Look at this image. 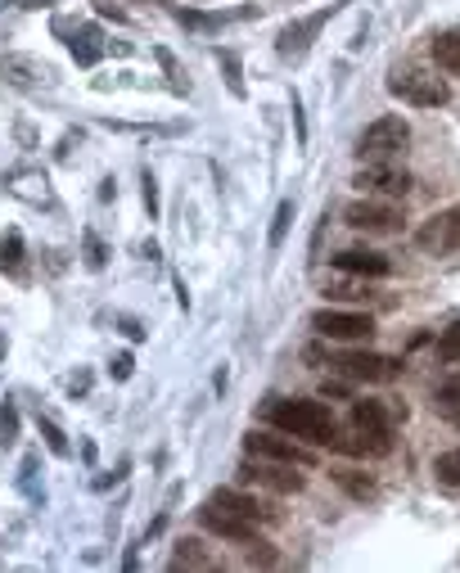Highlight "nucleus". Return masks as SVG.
Masks as SVG:
<instances>
[{"label":"nucleus","instance_id":"obj_28","mask_svg":"<svg viewBox=\"0 0 460 573\" xmlns=\"http://www.w3.org/2000/svg\"><path fill=\"white\" fill-rule=\"evenodd\" d=\"M0 443H19V411H14V402H5L0 406Z\"/></svg>","mask_w":460,"mask_h":573},{"label":"nucleus","instance_id":"obj_9","mask_svg":"<svg viewBox=\"0 0 460 573\" xmlns=\"http://www.w3.org/2000/svg\"><path fill=\"white\" fill-rule=\"evenodd\" d=\"M0 78L23 91H46V87H55V68L36 55H5L0 59Z\"/></svg>","mask_w":460,"mask_h":573},{"label":"nucleus","instance_id":"obj_18","mask_svg":"<svg viewBox=\"0 0 460 573\" xmlns=\"http://www.w3.org/2000/svg\"><path fill=\"white\" fill-rule=\"evenodd\" d=\"M434 411L447 420V425H460V370L447 375L442 385H438V393H434Z\"/></svg>","mask_w":460,"mask_h":573},{"label":"nucleus","instance_id":"obj_33","mask_svg":"<svg viewBox=\"0 0 460 573\" xmlns=\"http://www.w3.org/2000/svg\"><path fill=\"white\" fill-rule=\"evenodd\" d=\"M159 64L168 68V78H172V87H176V91H189V82H181V68H176V59H172L168 50H159Z\"/></svg>","mask_w":460,"mask_h":573},{"label":"nucleus","instance_id":"obj_7","mask_svg":"<svg viewBox=\"0 0 460 573\" xmlns=\"http://www.w3.org/2000/svg\"><path fill=\"white\" fill-rule=\"evenodd\" d=\"M244 451L249 456H266V461H285V466H312L317 456L307 451L302 443H294V434H262V429H253L249 438H244Z\"/></svg>","mask_w":460,"mask_h":573},{"label":"nucleus","instance_id":"obj_22","mask_svg":"<svg viewBox=\"0 0 460 573\" xmlns=\"http://www.w3.org/2000/svg\"><path fill=\"white\" fill-rule=\"evenodd\" d=\"M353 429H389V411L379 402H353Z\"/></svg>","mask_w":460,"mask_h":573},{"label":"nucleus","instance_id":"obj_1","mask_svg":"<svg viewBox=\"0 0 460 573\" xmlns=\"http://www.w3.org/2000/svg\"><path fill=\"white\" fill-rule=\"evenodd\" d=\"M266 420H272L276 429L302 438V443H317V447H334L338 438V425L325 402H312V398H276L272 406H266Z\"/></svg>","mask_w":460,"mask_h":573},{"label":"nucleus","instance_id":"obj_6","mask_svg":"<svg viewBox=\"0 0 460 573\" xmlns=\"http://www.w3.org/2000/svg\"><path fill=\"white\" fill-rule=\"evenodd\" d=\"M343 221H348L353 231H366V236H398L402 231V208L379 204V199H361V204H348Z\"/></svg>","mask_w":460,"mask_h":573},{"label":"nucleus","instance_id":"obj_32","mask_svg":"<svg viewBox=\"0 0 460 573\" xmlns=\"http://www.w3.org/2000/svg\"><path fill=\"white\" fill-rule=\"evenodd\" d=\"M131 366H136L131 353H118V357L108 362V375H113V379H131Z\"/></svg>","mask_w":460,"mask_h":573},{"label":"nucleus","instance_id":"obj_12","mask_svg":"<svg viewBox=\"0 0 460 573\" xmlns=\"http://www.w3.org/2000/svg\"><path fill=\"white\" fill-rule=\"evenodd\" d=\"M208 502L221 506V511H230V515H240V519H249V524H272V519H280L272 506H262L257 496H249V492H240V488H217Z\"/></svg>","mask_w":460,"mask_h":573},{"label":"nucleus","instance_id":"obj_8","mask_svg":"<svg viewBox=\"0 0 460 573\" xmlns=\"http://www.w3.org/2000/svg\"><path fill=\"white\" fill-rule=\"evenodd\" d=\"M240 483H257V488H272V492H302L307 479L294 474V466L285 461H266V456H249L240 466Z\"/></svg>","mask_w":460,"mask_h":573},{"label":"nucleus","instance_id":"obj_11","mask_svg":"<svg viewBox=\"0 0 460 573\" xmlns=\"http://www.w3.org/2000/svg\"><path fill=\"white\" fill-rule=\"evenodd\" d=\"M419 249H429V253L460 249V204H451L447 213H438V217H429L425 226H419Z\"/></svg>","mask_w":460,"mask_h":573},{"label":"nucleus","instance_id":"obj_31","mask_svg":"<svg viewBox=\"0 0 460 573\" xmlns=\"http://www.w3.org/2000/svg\"><path fill=\"white\" fill-rule=\"evenodd\" d=\"M325 298H361V285H353V280H334V285H325Z\"/></svg>","mask_w":460,"mask_h":573},{"label":"nucleus","instance_id":"obj_17","mask_svg":"<svg viewBox=\"0 0 460 573\" xmlns=\"http://www.w3.org/2000/svg\"><path fill=\"white\" fill-rule=\"evenodd\" d=\"M429 50H434V64H438L442 72H451V78H460V27H447V32H438Z\"/></svg>","mask_w":460,"mask_h":573},{"label":"nucleus","instance_id":"obj_14","mask_svg":"<svg viewBox=\"0 0 460 573\" xmlns=\"http://www.w3.org/2000/svg\"><path fill=\"white\" fill-rule=\"evenodd\" d=\"M334 14V5L330 10H321V14H312V19H298V23H289L285 32H280V42H276V50L285 55V59H302L307 55V46H312V36L325 27V19Z\"/></svg>","mask_w":460,"mask_h":573},{"label":"nucleus","instance_id":"obj_3","mask_svg":"<svg viewBox=\"0 0 460 573\" xmlns=\"http://www.w3.org/2000/svg\"><path fill=\"white\" fill-rule=\"evenodd\" d=\"M406 145H411V127L406 118H398V113H383V118H375L361 140H357V154L366 163H398L406 154Z\"/></svg>","mask_w":460,"mask_h":573},{"label":"nucleus","instance_id":"obj_27","mask_svg":"<svg viewBox=\"0 0 460 573\" xmlns=\"http://www.w3.org/2000/svg\"><path fill=\"white\" fill-rule=\"evenodd\" d=\"M217 64H221V72H226V87L235 91V95H244V82H240V55H235V50H217Z\"/></svg>","mask_w":460,"mask_h":573},{"label":"nucleus","instance_id":"obj_2","mask_svg":"<svg viewBox=\"0 0 460 573\" xmlns=\"http://www.w3.org/2000/svg\"><path fill=\"white\" fill-rule=\"evenodd\" d=\"M307 362H325V366L338 370L343 379H353V385H389V379L398 375V362H393V357L361 353V348H338V353L307 348Z\"/></svg>","mask_w":460,"mask_h":573},{"label":"nucleus","instance_id":"obj_24","mask_svg":"<svg viewBox=\"0 0 460 573\" xmlns=\"http://www.w3.org/2000/svg\"><path fill=\"white\" fill-rule=\"evenodd\" d=\"M434 479H438L442 488H460V447L438 456V461H434Z\"/></svg>","mask_w":460,"mask_h":573},{"label":"nucleus","instance_id":"obj_16","mask_svg":"<svg viewBox=\"0 0 460 573\" xmlns=\"http://www.w3.org/2000/svg\"><path fill=\"white\" fill-rule=\"evenodd\" d=\"M334 447L353 456H389L393 451V429H353L348 438H334Z\"/></svg>","mask_w":460,"mask_h":573},{"label":"nucleus","instance_id":"obj_36","mask_svg":"<svg viewBox=\"0 0 460 573\" xmlns=\"http://www.w3.org/2000/svg\"><path fill=\"white\" fill-rule=\"evenodd\" d=\"M0 353H5V339H0Z\"/></svg>","mask_w":460,"mask_h":573},{"label":"nucleus","instance_id":"obj_21","mask_svg":"<svg viewBox=\"0 0 460 573\" xmlns=\"http://www.w3.org/2000/svg\"><path fill=\"white\" fill-rule=\"evenodd\" d=\"M172 569H212V555L204 551L199 538H185V542L176 547V555H172Z\"/></svg>","mask_w":460,"mask_h":573},{"label":"nucleus","instance_id":"obj_19","mask_svg":"<svg viewBox=\"0 0 460 573\" xmlns=\"http://www.w3.org/2000/svg\"><path fill=\"white\" fill-rule=\"evenodd\" d=\"M68 46H72V59H77V64H95V59L104 55V32H100V27H77Z\"/></svg>","mask_w":460,"mask_h":573},{"label":"nucleus","instance_id":"obj_30","mask_svg":"<svg viewBox=\"0 0 460 573\" xmlns=\"http://www.w3.org/2000/svg\"><path fill=\"white\" fill-rule=\"evenodd\" d=\"M289 217H294V204L285 199V204L276 208V226H272V249H280V244H285V231H289Z\"/></svg>","mask_w":460,"mask_h":573},{"label":"nucleus","instance_id":"obj_15","mask_svg":"<svg viewBox=\"0 0 460 573\" xmlns=\"http://www.w3.org/2000/svg\"><path fill=\"white\" fill-rule=\"evenodd\" d=\"M334 262H338V272H348V276H389L393 272V262L375 249H343Z\"/></svg>","mask_w":460,"mask_h":573},{"label":"nucleus","instance_id":"obj_20","mask_svg":"<svg viewBox=\"0 0 460 573\" xmlns=\"http://www.w3.org/2000/svg\"><path fill=\"white\" fill-rule=\"evenodd\" d=\"M334 483L348 496H357V502H375L379 496V483L370 474H361V470H334Z\"/></svg>","mask_w":460,"mask_h":573},{"label":"nucleus","instance_id":"obj_35","mask_svg":"<svg viewBox=\"0 0 460 573\" xmlns=\"http://www.w3.org/2000/svg\"><path fill=\"white\" fill-rule=\"evenodd\" d=\"M145 208H149V217L159 213V185H153V176L145 172Z\"/></svg>","mask_w":460,"mask_h":573},{"label":"nucleus","instance_id":"obj_26","mask_svg":"<svg viewBox=\"0 0 460 573\" xmlns=\"http://www.w3.org/2000/svg\"><path fill=\"white\" fill-rule=\"evenodd\" d=\"M438 362H447V366H456V362H460V321H456V325H447V330L438 334Z\"/></svg>","mask_w":460,"mask_h":573},{"label":"nucleus","instance_id":"obj_34","mask_svg":"<svg viewBox=\"0 0 460 573\" xmlns=\"http://www.w3.org/2000/svg\"><path fill=\"white\" fill-rule=\"evenodd\" d=\"M87 266H91V272H100V266H104V244L95 236H87Z\"/></svg>","mask_w":460,"mask_h":573},{"label":"nucleus","instance_id":"obj_25","mask_svg":"<svg viewBox=\"0 0 460 573\" xmlns=\"http://www.w3.org/2000/svg\"><path fill=\"white\" fill-rule=\"evenodd\" d=\"M36 429H42L46 447H50L55 456H64V461H68V456H72V443H68V434H64V429L55 425V420H46V415H42V420H36Z\"/></svg>","mask_w":460,"mask_h":573},{"label":"nucleus","instance_id":"obj_10","mask_svg":"<svg viewBox=\"0 0 460 573\" xmlns=\"http://www.w3.org/2000/svg\"><path fill=\"white\" fill-rule=\"evenodd\" d=\"M357 185L366 190V195H383V199H406L411 190V172L398 168V163H366L357 172Z\"/></svg>","mask_w":460,"mask_h":573},{"label":"nucleus","instance_id":"obj_4","mask_svg":"<svg viewBox=\"0 0 460 573\" xmlns=\"http://www.w3.org/2000/svg\"><path fill=\"white\" fill-rule=\"evenodd\" d=\"M389 95H398L402 104H415V108H442L451 100V87L429 68H398L389 78Z\"/></svg>","mask_w":460,"mask_h":573},{"label":"nucleus","instance_id":"obj_13","mask_svg":"<svg viewBox=\"0 0 460 573\" xmlns=\"http://www.w3.org/2000/svg\"><path fill=\"white\" fill-rule=\"evenodd\" d=\"M199 524L212 528L217 538H230V542H253V538H257V524L230 515V511H221V506H212V502L199 506Z\"/></svg>","mask_w":460,"mask_h":573},{"label":"nucleus","instance_id":"obj_29","mask_svg":"<svg viewBox=\"0 0 460 573\" xmlns=\"http://www.w3.org/2000/svg\"><path fill=\"white\" fill-rule=\"evenodd\" d=\"M244 547H249V564H262V569H272V564H276V551H272V542L253 538V542H244Z\"/></svg>","mask_w":460,"mask_h":573},{"label":"nucleus","instance_id":"obj_23","mask_svg":"<svg viewBox=\"0 0 460 573\" xmlns=\"http://www.w3.org/2000/svg\"><path fill=\"white\" fill-rule=\"evenodd\" d=\"M0 272L5 276H23V236L10 231L5 240H0Z\"/></svg>","mask_w":460,"mask_h":573},{"label":"nucleus","instance_id":"obj_5","mask_svg":"<svg viewBox=\"0 0 460 573\" xmlns=\"http://www.w3.org/2000/svg\"><path fill=\"white\" fill-rule=\"evenodd\" d=\"M312 330L330 343H366L375 334V321L366 312H343V308H321L312 312Z\"/></svg>","mask_w":460,"mask_h":573}]
</instances>
